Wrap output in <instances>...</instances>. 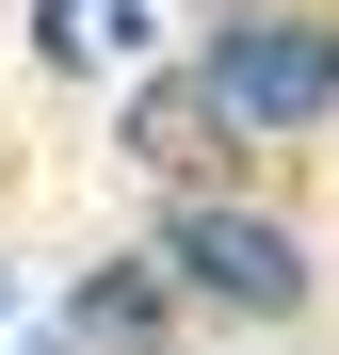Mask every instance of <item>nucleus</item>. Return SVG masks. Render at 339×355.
<instances>
[{
	"label": "nucleus",
	"mask_w": 339,
	"mask_h": 355,
	"mask_svg": "<svg viewBox=\"0 0 339 355\" xmlns=\"http://www.w3.org/2000/svg\"><path fill=\"white\" fill-rule=\"evenodd\" d=\"M162 291H178L162 259H97V275L65 291V339H162Z\"/></svg>",
	"instance_id": "nucleus-4"
},
{
	"label": "nucleus",
	"mask_w": 339,
	"mask_h": 355,
	"mask_svg": "<svg viewBox=\"0 0 339 355\" xmlns=\"http://www.w3.org/2000/svg\"><path fill=\"white\" fill-rule=\"evenodd\" d=\"M194 81L226 97V130H323L339 113V17H307V0H243V17H210Z\"/></svg>",
	"instance_id": "nucleus-1"
},
{
	"label": "nucleus",
	"mask_w": 339,
	"mask_h": 355,
	"mask_svg": "<svg viewBox=\"0 0 339 355\" xmlns=\"http://www.w3.org/2000/svg\"><path fill=\"white\" fill-rule=\"evenodd\" d=\"M0 307H17V291H0Z\"/></svg>",
	"instance_id": "nucleus-6"
},
{
	"label": "nucleus",
	"mask_w": 339,
	"mask_h": 355,
	"mask_svg": "<svg viewBox=\"0 0 339 355\" xmlns=\"http://www.w3.org/2000/svg\"><path fill=\"white\" fill-rule=\"evenodd\" d=\"M178 291H210V307H307V226H275V210H243V194H178L162 210V243H146Z\"/></svg>",
	"instance_id": "nucleus-2"
},
{
	"label": "nucleus",
	"mask_w": 339,
	"mask_h": 355,
	"mask_svg": "<svg viewBox=\"0 0 339 355\" xmlns=\"http://www.w3.org/2000/svg\"><path fill=\"white\" fill-rule=\"evenodd\" d=\"M226 146H243V130H226V97H210L194 65H146V81H130V162H146V178L210 194V178H226Z\"/></svg>",
	"instance_id": "nucleus-3"
},
{
	"label": "nucleus",
	"mask_w": 339,
	"mask_h": 355,
	"mask_svg": "<svg viewBox=\"0 0 339 355\" xmlns=\"http://www.w3.org/2000/svg\"><path fill=\"white\" fill-rule=\"evenodd\" d=\"M49 355H178V339H49Z\"/></svg>",
	"instance_id": "nucleus-5"
}]
</instances>
